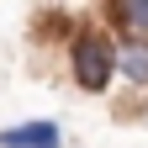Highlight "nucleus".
<instances>
[{"mask_svg": "<svg viewBox=\"0 0 148 148\" xmlns=\"http://www.w3.org/2000/svg\"><path fill=\"white\" fill-rule=\"evenodd\" d=\"M69 74H74V90L85 95H106L111 85V37H101L95 27H79L69 32Z\"/></svg>", "mask_w": 148, "mask_h": 148, "instance_id": "f257e3e1", "label": "nucleus"}, {"mask_svg": "<svg viewBox=\"0 0 148 148\" xmlns=\"http://www.w3.org/2000/svg\"><path fill=\"white\" fill-rule=\"evenodd\" d=\"M111 74H122L132 90H148V32H116L111 37Z\"/></svg>", "mask_w": 148, "mask_h": 148, "instance_id": "f03ea898", "label": "nucleus"}, {"mask_svg": "<svg viewBox=\"0 0 148 148\" xmlns=\"http://www.w3.org/2000/svg\"><path fill=\"white\" fill-rule=\"evenodd\" d=\"M0 148H64V127L37 116V122H16L0 132Z\"/></svg>", "mask_w": 148, "mask_h": 148, "instance_id": "7ed1b4c3", "label": "nucleus"}, {"mask_svg": "<svg viewBox=\"0 0 148 148\" xmlns=\"http://www.w3.org/2000/svg\"><path fill=\"white\" fill-rule=\"evenodd\" d=\"M106 16L116 32H148V0H106Z\"/></svg>", "mask_w": 148, "mask_h": 148, "instance_id": "20e7f679", "label": "nucleus"}]
</instances>
